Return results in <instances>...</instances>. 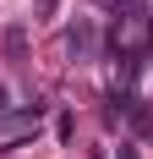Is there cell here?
<instances>
[{"mask_svg": "<svg viewBox=\"0 0 153 159\" xmlns=\"http://www.w3.org/2000/svg\"><path fill=\"white\" fill-rule=\"evenodd\" d=\"M38 121H44V104H33V110H22V115H0V143L16 148L28 132H38Z\"/></svg>", "mask_w": 153, "mask_h": 159, "instance_id": "cell-1", "label": "cell"}, {"mask_svg": "<svg viewBox=\"0 0 153 159\" xmlns=\"http://www.w3.org/2000/svg\"><path fill=\"white\" fill-rule=\"evenodd\" d=\"M93 49H98V33H93V22L76 16L71 28H66V55L71 61H93Z\"/></svg>", "mask_w": 153, "mask_h": 159, "instance_id": "cell-2", "label": "cell"}, {"mask_svg": "<svg viewBox=\"0 0 153 159\" xmlns=\"http://www.w3.org/2000/svg\"><path fill=\"white\" fill-rule=\"evenodd\" d=\"M6 49H11V55H22V49H28V33L11 28V33H6Z\"/></svg>", "mask_w": 153, "mask_h": 159, "instance_id": "cell-3", "label": "cell"}, {"mask_svg": "<svg viewBox=\"0 0 153 159\" xmlns=\"http://www.w3.org/2000/svg\"><path fill=\"white\" fill-rule=\"evenodd\" d=\"M33 6H38V16H55V6H60V0H33Z\"/></svg>", "mask_w": 153, "mask_h": 159, "instance_id": "cell-4", "label": "cell"}, {"mask_svg": "<svg viewBox=\"0 0 153 159\" xmlns=\"http://www.w3.org/2000/svg\"><path fill=\"white\" fill-rule=\"evenodd\" d=\"M120 159H137V148H120Z\"/></svg>", "mask_w": 153, "mask_h": 159, "instance_id": "cell-5", "label": "cell"}]
</instances>
